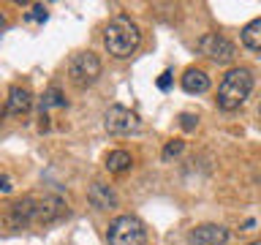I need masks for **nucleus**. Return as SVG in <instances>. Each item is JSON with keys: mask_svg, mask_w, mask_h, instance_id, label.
<instances>
[{"mask_svg": "<svg viewBox=\"0 0 261 245\" xmlns=\"http://www.w3.org/2000/svg\"><path fill=\"white\" fill-rule=\"evenodd\" d=\"M142 44V33H139V24L130 19V16L120 14L103 28V46L106 52L117 60H125L139 49Z\"/></svg>", "mask_w": 261, "mask_h": 245, "instance_id": "f257e3e1", "label": "nucleus"}, {"mask_svg": "<svg viewBox=\"0 0 261 245\" xmlns=\"http://www.w3.org/2000/svg\"><path fill=\"white\" fill-rule=\"evenodd\" d=\"M250 93H253V74H250V68H242L240 65V68H231L223 77L215 101L223 112H234L248 101Z\"/></svg>", "mask_w": 261, "mask_h": 245, "instance_id": "f03ea898", "label": "nucleus"}, {"mask_svg": "<svg viewBox=\"0 0 261 245\" xmlns=\"http://www.w3.org/2000/svg\"><path fill=\"white\" fill-rule=\"evenodd\" d=\"M109 245H147V229L134 215H117L106 232Z\"/></svg>", "mask_w": 261, "mask_h": 245, "instance_id": "7ed1b4c3", "label": "nucleus"}, {"mask_svg": "<svg viewBox=\"0 0 261 245\" xmlns=\"http://www.w3.org/2000/svg\"><path fill=\"white\" fill-rule=\"evenodd\" d=\"M98 77H101V60H98V55H93V52L71 55V60H68V79H71L73 87L85 90V87L93 85Z\"/></svg>", "mask_w": 261, "mask_h": 245, "instance_id": "20e7f679", "label": "nucleus"}, {"mask_svg": "<svg viewBox=\"0 0 261 245\" xmlns=\"http://www.w3.org/2000/svg\"><path fill=\"white\" fill-rule=\"evenodd\" d=\"M199 52L218 65H231L237 60V46L226 36H218V33H207L199 41Z\"/></svg>", "mask_w": 261, "mask_h": 245, "instance_id": "39448f33", "label": "nucleus"}, {"mask_svg": "<svg viewBox=\"0 0 261 245\" xmlns=\"http://www.w3.org/2000/svg\"><path fill=\"white\" fill-rule=\"evenodd\" d=\"M103 126L114 136H125V134L139 131V117H136V112L125 109V106L112 104L109 109H106V114H103Z\"/></svg>", "mask_w": 261, "mask_h": 245, "instance_id": "423d86ee", "label": "nucleus"}, {"mask_svg": "<svg viewBox=\"0 0 261 245\" xmlns=\"http://www.w3.org/2000/svg\"><path fill=\"white\" fill-rule=\"evenodd\" d=\"M33 207H36V196H22V199L11 202L0 218L6 229H24L33 226Z\"/></svg>", "mask_w": 261, "mask_h": 245, "instance_id": "0eeeda50", "label": "nucleus"}, {"mask_svg": "<svg viewBox=\"0 0 261 245\" xmlns=\"http://www.w3.org/2000/svg\"><path fill=\"white\" fill-rule=\"evenodd\" d=\"M65 215V202L55 193L36 196V207H33V226H46L52 220Z\"/></svg>", "mask_w": 261, "mask_h": 245, "instance_id": "6e6552de", "label": "nucleus"}, {"mask_svg": "<svg viewBox=\"0 0 261 245\" xmlns=\"http://www.w3.org/2000/svg\"><path fill=\"white\" fill-rule=\"evenodd\" d=\"M228 229L218 226V224H201L196 226L191 234H188V242L191 245H226L228 242Z\"/></svg>", "mask_w": 261, "mask_h": 245, "instance_id": "1a4fd4ad", "label": "nucleus"}, {"mask_svg": "<svg viewBox=\"0 0 261 245\" xmlns=\"http://www.w3.org/2000/svg\"><path fill=\"white\" fill-rule=\"evenodd\" d=\"M87 199H90V204H93L95 210H112V207H117V193H114L106 183H101V180H95V183L87 188Z\"/></svg>", "mask_w": 261, "mask_h": 245, "instance_id": "9d476101", "label": "nucleus"}, {"mask_svg": "<svg viewBox=\"0 0 261 245\" xmlns=\"http://www.w3.org/2000/svg\"><path fill=\"white\" fill-rule=\"evenodd\" d=\"M33 106V93L24 85H14L8 90V98H6V112L8 114H28Z\"/></svg>", "mask_w": 261, "mask_h": 245, "instance_id": "9b49d317", "label": "nucleus"}, {"mask_svg": "<svg viewBox=\"0 0 261 245\" xmlns=\"http://www.w3.org/2000/svg\"><path fill=\"white\" fill-rule=\"evenodd\" d=\"M182 90H185V93H191V95L207 93V90H210V77L201 68H188L182 74Z\"/></svg>", "mask_w": 261, "mask_h": 245, "instance_id": "f8f14e48", "label": "nucleus"}, {"mask_svg": "<svg viewBox=\"0 0 261 245\" xmlns=\"http://www.w3.org/2000/svg\"><path fill=\"white\" fill-rule=\"evenodd\" d=\"M240 38H242V44L248 49L261 52V16H256V19H250L248 24H245L242 33H240Z\"/></svg>", "mask_w": 261, "mask_h": 245, "instance_id": "ddd939ff", "label": "nucleus"}, {"mask_svg": "<svg viewBox=\"0 0 261 245\" xmlns=\"http://www.w3.org/2000/svg\"><path fill=\"white\" fill-rule=\"evenodd\" d=\"M130 163H134V158H130V153H125V150H112L109 155H106V169H109L112 175L128 172Z\"/></svg>", "mask_w": 261, "mask_h": 245, "instance_id": "4468645a", "label": "nucleus"}, {"mask_svg": "<svg viewBox=\"0 0 261 245\" xmlns=\"http://www.w3.org/2000/svg\"><path fill=\"white\" fill-rule=\"evenodd\" d=\"M52 106H65V98L57 87H49L44 98H41V114H46V109H52Z\"/></svg>", "mask_w": 261, "mask_h": 245, "instance_id": "2eb2a0df", "label": "nucleus"}, {"mask_svg": "<svg viewBox=\"0 0 261 245\" xmlns=\"http://www.w3.org/2000/svg\"><path fill=\"white\" fill-rule=\"evenodd\" d=\"M46 16H49V14H46L44 6H33L30 11L24 14V19H28V22H46Z\"/></svg>", "mask_w": 261, "mask_h": 245, "instance_id": "dca6fc26", "label": "nucleus"}, {"mask_svg": "<svg viewBox=\"0 0 261 245\" xmlns=\"http://www.w3.org/2000/svg\"><path fill=\"white\" fill-rule=\"evenodd\" d=\"M182 142H179V139H174V142H169L166 147H163V161H169V158H174V155H179L182 153Z\"/></svg>", "mask_w": 261, "mask_h": 245, "instance_id": "f3484780", "label": "nucleus"}, {"mask_svg": "<svg viewBox=\"0 0 261 245\" xmlns=\"http://www.w3.org/2000/svg\"><path fill=\"white\" fill-rule=\"evenodd\" d=\"M179 126H182V131H193L196 126H199V117L191 114V112H182L179 114Z\"/></svg>", "mask_w": 261, "mask_h": 245, "instance_id": "a211bd4d", "label": "nucleus"}, {"mask_svg": "<svg viewBox=\"0 0 261 245\" xmlns=\"http://www.w3.org/2000/svg\"><path fill=\"white\" fill-rule=\"evenodd\" d=\"M169 85H171V74L163 71L161 77H158V87H161V90H169Z\"/></svg>", "mask_w": 261, "mask_h": 245, "instance_id": "6ab92c4d", "label": "nucleus"}, {"mask_svg": "<svg viewBox=\"0 0 261 245\" xmlns=\"http://www.w3.org/2000/svg\"><path fill=\"white\" fill-rule=\"evenodd\" d=\"M11 188H14L11 180H8L6 175H0V191H3V193H11Z\"/></svg>", "mask_w": 261, "mask_h": 245, "instance_id": "aec40b11", "label": "nucleus"}, {"mask_svg": "<svg viewBox=\"0 0 261 245\" xmlns=\"http://www.w3.org/2000/svg\"><path fill=\"white\" fill-rule=\"evenodd\" d=\"M6 28H8V22L3 19V16H0V30H6Z\"/></svg>", "mask_w": 261, "mask_h": 245, "instance_id": "412c9836", "label": "nucleus"}, {"mask_svg": "<svg viewBox=\"0 0 261 245\" xmlns=\"http://www.w3.org/2000/svg\"><path fill=\"white\" fill-rule=\"evenodd\" d=\"M250 245H261V240H256V242H250Z\"/></svg>", "mask_w": 261, "mask_h": 245, "instance_id": "4be33fe9", "label": "nucleus"}, {"mask_svg": "<svg viewBox=\"0 0 261 245\" xmlns=\"http://www.w3.org/2000/svg\"><path fill=\"white\" fill-rule=\"evenodd\" d=\"M258 117H261V104H258Z\"/></svg>", "mask_w": 261, "mask_h": 245, "instance_id": "5701e85b", "label": "nucleus"}]
</instances>
